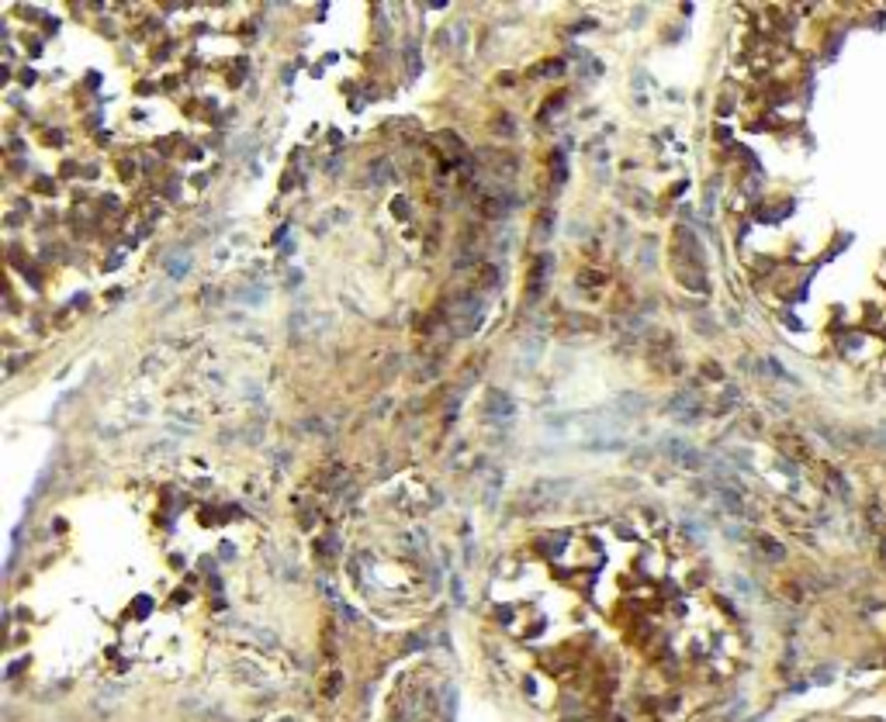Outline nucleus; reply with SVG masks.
<instances>
[{"label": "nucleus", "mask_w": 886, "mask_h": 722, "mask_svg": "<svg viewBox=\"0 0 886 722\" xmlns=\"http://www.w3.org/2000/svg\"><path fill=\"white\" fill-rule=\"evenodd\" d=\"M547 273H551V256L544 253V256L533 263V270H530V297H537V294L544 290V280H547Z\"/></svg>", "instance_id": "nucleus-1"}, {"label": "nucleus", "mask_w": 886, "mask_h": 722, "mask_svg": "<svg viewBox=\"0 0 886 722\" xmlns=\"http://www.w3.org/2000/svg\"><path fill=\"white\" fill-rule=\"evenodd\" d=\"M665 446H669L665 453H669L675 463H682V466H699V456H696V453H692L686 443H679V439H669Z\"/></svg>", "instance_id": "nucleus-3"}, {"label": "nucleus", "mask_w": 886, "mask_h": 722, "mask_svg": "<svg viewBox=\"0 0 886 722\" xmlns=\"http://www.w3.org/2000/svg\"><path fill=\"white\" fill-rule=\"evenodd\" d=\"M489 415H498L502 422H509V418L516 415V405H512V398H509V394H502V391H495L492 398H489Z\"/></svg>", "instance_id": "nucleus-2"}, {"label": "nucleus", "mask_w": 886, "mask_h": 722, "mask_svg": "<svg viewBox=\"0 0 886 722\" xmlns=\"http://www.w3.org/2000/svg\"><path fill=\"white\" fill-rule=\"evenodd\" d=\"M669 411H672V415H682V418H692V415H696V401H692V394H679V398H672V401H669Z\"/></svg>", "instance_id": "nucleus-4"}]
</instances>
